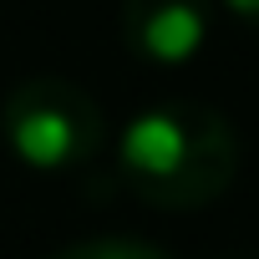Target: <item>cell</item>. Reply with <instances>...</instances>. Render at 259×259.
I'll use <instances>...</instances> for the list:
<instances>
[{
    "mask_svg": "<svg viewBox=\"0 0 259 259\" xmlns=\"http://www.w3.org/2000/svg\"><path fill=\"white\" fill-rule=\"evenodd\" d=\"M239 173V133L208 102L143 107L117 138V183L158 213L219 203Z\"/></svg>",
    "mask_w": 259,
    "mask_h": 259,
    "instance_id": "6da1fadb",
    "label": "cell"
},
{
    "mask_svg": "<svg viewBox=\"0 0 259 259\" xmlns=\"http://www.w3.org/2000/svg\"><path fill=\"white\" fill-rule=\"evenodd\" d=\"M0 138L31 173H76L107 143V117L81 81L31 76L0 102Z\"/></svg>",
    "mask_w": 259,
    "mask_h": 259,
    "instance_id": "7a4b0ae2",
    "label": "cell"
},
{
    "mask_svg": "<svg viewBox=\"0 0 259 259\" xmlns=\"http://www.w3.org/2000/svg\"><path fill=\"white\" fill-rule=\"evenodd\" d=\"M213 31V0H122V41L148 66H188Z\"/></svg>",
    "mask_w": 259,
    "mask_h": 259,
    "instance_id": "3957f363",
    "label": "cell"
},
{
    "mask_svg": "<svg viewBox=\"0 0 259 259\" xmlns=\"http://www.w3.org/2000/svg\"><path fill=\"white\" fill-rule=\"evenodd\" d=\"M51 259H168V254L143 239H81V244L56 249Z\"/></svg>",
    "mask_w": 259,
    "mask_h": 259,
    "instance_id": "277c9868",
    "label": "cell"
},
{
    "mask_svg": "<svg viewBox=\"0 0 259 259\" xmlns=\"http://www.w3.org/2000/svg\"><path fill=\"white\" fill-rule=\"evenodd\" d=\"M219 6H224L234 21H244V26H259V0H219Z\"/></svg>",
    "mask_w": 259,
    "mask_h": 259,
    "instance_id": "5b68a950",
    "label": "cell"
}]
</instances>
